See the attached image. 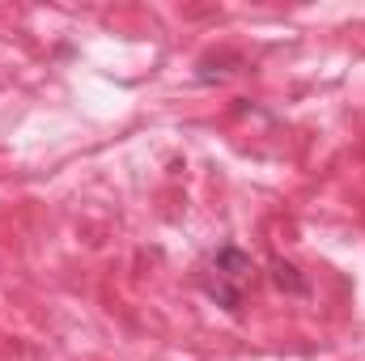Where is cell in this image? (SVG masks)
Instances as JSON below:
<instances>
[{
	"instance_id": "cell-1",
	"label": "cell",
	"mask_w": 365,
	"mask_h": 361,
	"mask_svg": "<svg viewBox=\"0 0 365 361\" xmlns=\"http://www.w3.org/2000/svg\"><path fill=\"white\" fill-rule=\"evenodd\" d=\"M212 272H217L221 280L242 285V280L255 272V264H251V255H247V251H238V247H221V251H217V260H212Z\"/></svg>"
},
{
	"instance_id": "cell-2",
	"label": "cell",
	"mask_w": 365,
	"mask_h": 361,
	"mask_svg": "<svg viewBox=\"0 0 365 361\" xmlns=\"http://www.w3.org/2000/svg\"><path fill=\"white\" fill-rule=\"evenodd\" d=\"M204 293H208L217 306H225L230 315L242 306V285H234V280H221L217 272H208V276H204Z\"/></svg>"
},
{
	"instance_id": "cell-3",
	"label": "cell",
	"mask_w": 365,
	"mask_h": 361,
	"mask_svg": "<svg viewBox=\"0 0 365 361\" xmlns=\"http://www.w3.org/2000/svg\"><path fill=\"white\" fill-rule=\"evenodd\" d=\"M272 280L280 289H289V293H306V276L293 268L289 260H272Z\"/></svg>"
}]
</instances>
